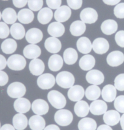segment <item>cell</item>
<instances>
[{"instance_id": "obj_50", "label": "cell", "mask_w": 124, "mask_h": 130, "mask_svg": "<svg viewBox=\"0 0 124 130\" xmlns=\"http://www.w3.org/2000/svg\"><path fill=\"white\" fill-rule=\"evenodd\" d=\"M103 2L108 6H114L118 4L121 0H102Z\"/></svg>"}, {"instance_id": "obj_18", "label": "cell", "mask_w": 124, "mask_h": 130, "mask_svg": "<svg viewBox=\"0 0 124 130\" xmlns=\"http://www.w3.org/2000/svg\"><path fill=\"white\" fill-rule=\"evenodd\" d=\"M41 50L35 44H30L26 46L23 50L24 56L28 59H35L41 55Z\"/></svg>"}, {"instance_id": "obj_42", "label": "cell", "mask_w": 124, "mask_h": 130, "mask_svg": "<svg viewBox=\"0 0 124 130\" xmlns=\"http://www.w3.org/2000/svg\"><path fill=\"white\" fill-rule=\"evenodd\" d=\"M10 29L6 23L0 22V38L4 39L9 35Z\"/></svg>"}, {"instance_id": "obj_52", "label": "cell", "mask_w": 124, "mask_h": 130, "mask_svg": "<svg viewBox=\"0 0 124 130\" xmlns=\"http://www.w3.org/2000/svg\"><path fill=\"white\" fill-rule=\"evenodd\" d=\"M44 130H60V128L56 125H49L46 126Z\"/></svg>"}, {"instance_id": "obj_54", "label": "cell", "mask_w": 124, "mask_h": 130, "mask_svg": "<svg viewBox=\"0 0 124 130\" xmlns=\"http://www.w3.org/2000/svg\"><path fill=\"white\" fill-rule=\"evenodd\" d=\"M120 126H121L122 130H124V114L121 116V117H120Z\"/></svg>"}, {"instance_id": "obj_30", "label": "cell", "mask_w": 124, "mask_h": 130, "mask_svg": "<svg viewBox=\"0 0 124 130\" xmlns=\"http://www.w3.org/2000/svg\"><path fill=\"white\" fill-rule=\"evenodd\" d=\"M13 125L17 130H24L27 128L28 120L27 117L22 113L15 114L13 117Z\"/></svg>"}, {"instance_id": "obj_6", "label": "cell", "mask_w": 124, "mask_h": 130, "mask_svg": "<svg viewBox=\"0 0 124 130\" xmlns=\"http://www.w3.org/2000/svg\"><path fill=\"white\" fill-rule=\"evenodd\" d=\"M56 79L51 74L46 73L39 75L37 79V85L38 87L43 90L50 89L54 86Z\"/></svg>"}, {"instance_id": "obj_11", "label": "cell", "mask_w": 124, "mask_h": 130, "mask_svg": "<svg viewBox=\"0 0 124 130\" xmlns=\"http://www.w3.org/2000/svg\"><path fill=\"white\" fill-rule=\"evenodd\" d=\"M72 15V10L70 7L67 6H63L56 9L54 17L58 22L64 23L69 20Z\"/></svg>"}, {"instance_id": "obj_49", "label": "cell", "mask_w": 124, "mask_h": 130, "mask_svg": "<svg viewBox=\"0 0 124 130\" xmlns=\"http://www.w3.org/2000/svg\"><path fill=\"white\" fill-rule=\"evenodd\" d=\"M7 65V61L3 55L0 54V71L5 69Z\"/></svg>"}, {"instance_id": "obj_5", "label": "cell", "mask_w": 124, "mask_h": 130, "mask_svg": "<svg viewBox=\"0 0 124 130\" xmlns=\"http://www.w3.org/2000/svg\"><path fill=\"white\" fill-rule=\"evenodd\" d=\"M7 94L13 99L23 97L26 92V88L21 82H13L7 88Z\"/></svg>"}, {"instance_id": "obj_1", "label": "cell", "mask_w": 124, "mask_h": 130, "mask_svg": "<svg viewBox=\"0 0 124 130\" xmlns=\"http://www.w3.org/2000/svg\"><path fill=\"white\" fill-rule=\"evenodd\" d=\"M47 99L52 106L56 109H61L66 105V99L63 94L58 91L53 90L48 93Z\"/></svg>"}, {"instance_id": "obj_15", "label": "cell", "mask_w": 124, "mask_h": 130, "mask_svg": "<svg viewBox=\"0 0 124 130\" xmlns=\"http://www.w3.org/2000/svg\"><path fill=\"white\" fill-rule=\"evenodd\" d=\"M44 46L50 53L56 54L61 51L62 44L59 40L56 37H51L45 41Z\"/></svg>"}, {"instance_id": "obj_20", "label": "cell", "mask_w": 124, "mask_h": 130, "mask_svg": "<svg viewBox=\"0 0 124 130\" xmlns=\"http://www.w3.org/2000/svg\"><path fill=\"white\" fill-rule=\"evenodd\" d=\"M29 70L31 74L35 76H39L43 74L45 70L44 63L38 58L33 59L29 64Z\"/></svg>"}, {"instance_id": "obj_47", "label": "cell", "mask_w": 124, "mask_h": 130, "mask_svg": "<svg viewBox=\"0 0 124 130\" xmlns=\"http://www.w3.org/2000/svg\"><path fill=\"white\" fill-rule=\"evenodd\" d=\"M9 77L5 72L0 71V86H3L8 83Z\"/></svg>"}, {"instance_id": "obj_36", "label": "cell", "mask_w": 124, "mask_h": 130, "mask_svg": "<svg viewBox=\"0 0 124 130\" xmlns=\"http://www.w3.org/2000/svg\"><path fill=\"white\" fill-rule=\"evenodd\" d=\"M96 122L90 117H85L78 123L79 130H96Z\"/></svg>"}, {"instance_id": "obj_35", "label": "cell", "mask_w": 124, "mask_h": 130, "mask_svg": "<svg viewBox=\"0 0 124 130\" xmlns=\"http://www.w3.org/2000/svg\"><path fill=\"white\" fill-rule=\"evenodd\" d=\"M2 18L4 23L8 24H13L16 22L18 15L16 12L12 8H6L3 10L2 13Z\"/></svg>"}, {"instance_id": "obj_44", "label": "cell", "mask_w": 124, "mask_h": 130, "mask_svg": "<svg viewBox=\"0 0 124 130\" xmlns=\"http://www.w3.org/2000/svg\"><path fill=\"white\" fill-rule=\"evenodd\" d=\"M115 41L119 46L124 47V30H120L116 34Z\"/></svg>"}, {"instance_id": "obj_29", "label": "cell", "mask_w": 124, "mask_h": 130, "mask_svg": "<svg viewBox=\"0 0 124 130\" xmlns=\"http://www.w3.org/2000/svg\"><path fill=\"white\" fill-rule=\"evenodd\" d=\"M86 30V23L79 20H77L73 22L70 27V31L71 34L75 37L80 36L84 34Z\"/></svg>"}, {"instance_id": "obj_53", "label": "cell", "mask_w": 124, "mask_h": 130, "mask_svg": "<svg viewBox=\"0 0 124 130\" xmlns=\"http://www.w3.org/2000/svg\"><path fill=\"white\" fill-rule=\"evenodd\" d=\"M97 130H113L109 125H101L97 128Z\"/></svg>"}, {"instance_id": "obj_43", "label": "cell", "mask_w": 124, "mask_h": 130, "mask_svg": "<svg viewBox=\"0 0 124 130\" xmlns=\"http://www.w3.org/2000/svg\"><path fill=\"white\" fill-rule=\"evenodd\" d=\"M114 14L117 18H124V3L117 4L114 9Z\"/></svg>"}, {"instance_id": "obj_40", "label": "cell", "mask_w": 124, "mask_h": 130, "mask_svg": "<svg viewBox=\"0 0 124 130\" xmlns=\"http://www.w3.org/2000/svg\"><path fill=\"white\" fill-rule=\"evenodd\" d=\"M114 106L116 111L124 113V95H119L116 97L114 100Z\"/></svg>"}, {"instance_id": "obj_17", "label": "cell", "mask_w": 124, "mask_h": 130, "mask_svg": "<svg viewBox=\"0 0 124 130\" xmlns=\"http://www.w3.org/2000/svg\"><path fill=\"white\" fill-rule=\"evenodd\" d=\"M14 109L18 113L24 114L30 110L31 108L30 102L29 100L23 97L17 99L14 102Z\"/></svg>"}, {"instance_id": "obj_56", "label": "cell", "mask_w": 124, "mask_h": 130, "mask_svg": "<svg viewBox=\"0 0 124 130\" xmlns=\"http://www.w3.org/2000/svg\"><path fill=\"white\" fill-rule=\"evenodd\" d=\"M0 129H1V123H0Z\"/></svg>"}, {"instance_id": "obj_45", "label": "cell", "mask_w": 124, "mask_h": 130, "mask_svg": "<svg viewBox=\"0 0 124 130\" xmlns=\"http://www.w3.org/2000/svg\"><path fill=\"white\" fill-rule=\"evenodd\" d=\"M68 5L73 10L80 9L82 5V0H67Z\"/></svg>"}, {"instance_id": "obj_39", "label": "cell", "mask_w": 124, "mask_h": 130, "mask_svg": "<svg viewBox=\"0 0 124 130\" xmlns=\"http://www.w3.org/2000/svg\"><path fill=\"white\" fill-rule=\"evenodd\" d=\"M43 0H28V6L32 11H38L43 7Z\"/></svg>"}, {"instance_id": "obj_8", "label": "cell", "mask_w": 124, "mask_h": 130, "mask_svg": "<svg viewBox=\"0 0 124 130\" xmlns=\"http://www.w3.org/2000/svg\"><path fill=\"white\" fill-rule=\"evenodd\" d=\"M86 78L90 84L94 85H101L104 82V75L101 71L97 69L89 71L87 73Z\"/></svg>"}, {"instance_id": "obj_55", "label": "cell", "mask_w": 124, "mask_h": 130, "mask_svg": "<svg viewBox=\"0 0 124 130\" xmlns=\"http://www.w3.org/2000/svg\"><path fill=\"white\" fill-rule=\"evenodd\" d=\"M1 18H2V14H1V12H0V20H1Z\"/></svg>"}, {"instance_id": "obj_32", "label": "cell", "mask_w": 124, "mask_h": 130, "mask_svg": "<svg viewBox=\"0 0 124 130\" xmlns=\"http://www.w3.org/2000/svg\"><path fill=\"white\" fill-rule=\"evenodd\" d=\"M53 15V13L50 8L44 7L39 10L37 18H38V21L41 24H47L52 20Z\"/></svg>"}, {"instance_id": "obj_27", "label": "cell", "mask_w": 124, "mask_h": 130, "mask_svg": "<svg viewBox=\"0 0 124 130\" xmlns=\"http://www.w3.org/2000/svg\"><path fill=\"white\" fill-rule=\"evenodd\" d=\"M63 59L61 55L54 54L50 57L48 61V66L52 71L56 72L59 71L63 66Z\"/></svg>"}, {"instance_id": "obj_28", "label": "cell", "mask_w": 124, "mask_h": 130, "mask_svg": "<svg viewBox=\"0 0 124 130\" xmlns=\"http://www.w3.org/2000/svg\"><path fill=\"white\" fill-rule=\"evenodd\" d=\"M74 111L77 116L84 117L89 113L90 106L88 103L84 100H80L76 102L74 107Z\"/></svg>"}, {"instance_id": "obj_25", "label": "cell", "mask_w": 124, "mask_h": 130, "mask_svg": "<svg viewBox=\"0 0 124 130\" xmlns=\"http://www.w3.org/2000/svg\"><path fill=\"white\" fill-rule=\"evenodd\" d=\"M118 25L113 20H107L102 23L100 29L102 32L107 35H110L117 31Z\"/></svg>"}, {"instance_id": "obj_34", "label": "cell", "mask_w": 124, "mask_h": 130, "mask_svg": "<svg viewBox=\"0 0 124 130\" xmlns=\"http://www.w3.org/2000/svg\"><path fill=\"white\" fill-rule=\"evenodd\" d=\"M10 34L14 39L21 40L26 35V30L22 24L20 23H14L10 29Z\"/></svg>"}, {"instance_id": "obj_26", "label": "cell", "mask_w": 124, "mask_h": 130, "mask_svg": "<svg viewBox=\"0 0 124 130\" xmlns=\"http://www.w3.org/2000/svg\"><path fill=\"white\" fill-rule=\"evenodd\" d=\"M29 125L32 130H43L46 126V121L41 116L35 115L29 119Z\"/></svg>"}, {"instance_id": "obj_31", "label": "cell", "mask_w": 124, "mask_h": 130, "mask_svg": "<svg viewBox=\"0 0 124 130\" xmlns=\"http://www.w3.org/2000/svg\"><path fill=\"white\" fill-rule=\"evenodd\" d=\"M34 13L29 9H23L20 10L18 13V20L23 24H27L32 23L34 20Z\"/></svg>"}, {"instance_id": "obj_24", "label": "cell", "mask_w": 124, "mask_h": 130, "mask_svg": "<svg viewBox=\"0 0 124 130\" xmlns=\"http://www.w3.org/2000/svg\"><path fill=\"white\" fill-rule=\"evenodd\" d=\"M96 60L94 57L91 55L86 54L82 57L79 62L80 69L83 71H90L95 66Z\"/></svg>"}, {"instance_id": "obj_14", "label": "cell", "mask_w": 124, "mask_h": 130, "mask_svg": "<svg viewBox=\"0 0 124 130\" xmlns=\"http://www.w3.org/2000/svg\"><path fill=\"white\" fill-rule=\"evenodd\" d=\"M67 95L71 101L76 102L80 101L85 95L84 89L80 85H74L70 88Z\"/></svg>"}, {"instance_id": "obj_7", "label": "cell", "mask_w": 124, "mask_h": 130, "mask_svg": "<svg viewBox=\"0 0 124 130\" xmlns=\"http://www.w3.org/2000/svg\"><path fill=\"white\" fill-rule=\"evenodd\" d=\"M80 18L82 21L87 24H93L97 20L98 15L96 10L88 7L82 10L80 13Z\"/></svg>"}, {"instance_id": "obj_51", "label": "cell", "mask_w": 124, "mask_h": 130, "mask_svg": "<svg viewBox=\"0 0 124 130\" xmlns=\"http://www.w3.org/2000/svg\"><path fill=\"white\" fill-rule=\"evenodd\" d=\"M0 130H15V128L10 124H5L1 128Z\"/></svg>"}, {"instance_id": "obj_23", "label": "cell", "mask_w": 124, "mask_h": 130, "mask_svg": "<svg viewBox=\"0 0 124 130\" xmlns=\"http://www.w3.org/2000/svg\"><path fill=\"white\" fill-rule=\"evenodd\" d=\"M76 46L77 50L80 53L84 54H87L91 51L93 49L92 44H91L90 40L87 37H82L79 38L77 41Z\"/></svg>"}, {"instance_id": "obj_33", "label": "cell", "mask_w": 124, "mask_h": 130, "mask_svg": "<svg viewBox=\"0 0 124 130\" xmlns=\"http://www.w3.org/2000/svg\"><path fill=\"white\" fill-rule=\"evenodd\" d=\"M63 58L64 61L67 64L72 65L77 61L78 58V54L75 49L69 47L66 49L64 52Z\"/></svg>"}, {"instance_id": "obj_38", "label": "cell", "mask_w": 124, "mask_h": 130, "mask_svg": "<svg viewBox=\"0 0 124 130\" xmlns=\"http://www.w3.org/2000/svg\"><path fill=\"white\" fill-rule=\"evenodd\" d=\"M1 50L4 54H11L16 51L17 43L15 40L12 38H8L4 40L1 44Z\"/></svg>"}, {"instance_id": "obj_46", "label": "cell", "mask_w": 124, "mask_h": 130, "mask_svg": "<svg viewBox=\"0 0 124 130\" xmlns=\"http://www.w3.org/2000/svg\"><path fill=\"white\" fill-rule=\"evenodd\" d=\"M62 0H46L47 5L51 9H57L61 7Z\"/></svg>"}, {"instance_id": "obj_12", "label": "cell", "mask_w": 124, "mask_h": 130, "mask_svg": "<svg viewBox=\"0 0 124 130\" xmlns=\"http://www.w3.org/2000/svg\"><path fill=\"white\" fill-rule=\"evenodd\" d=\"M92 47L95 53L102 55L108 52L110 44L108 41L105 38H97L93 42Z\"/></svg>"}, {"instance_id": "obj_48", "label": "cell", "mask_w": 124, "mask_h": 130, "mask_svg": "<svg viewBox=\"0 0 124 130\" xmlns=\"http://www.w3.org/2000/svg\"><path fill=\"white\" fill-rule=\"evenodd\" d=\"M28 3V0H13V4L17 8H22Z\"/></svg>"}, {"instance_id": "obj_19", "label": "cell", "mask_w": 124, "mask_h": 130, "mask_svg": "<svg viewBox=\"0 0 124 130\" xmlns=\"http://www.w3.org/2000/svg\"><path fill=\"white\" fill-rule=\"evenodd\" d=\"M103 119L105 124L109 126H114L120 122V116L117 111L110 110L104 114Z\"/></svg>"}, {"instance_id": "obj_4", "label": "cell", "mask_w": 124, "mask_h": 130, "mask_svg": "<svg viewBox=\"0 0 124 130\" xmlns=\"http://www.w3.org/2000/svg\"><path fill=\"white\" fill-rule=\"evenodd\" d=\"M26 66V60L22 55L19 54H14L10 56L7 60V66L9 69L13 71H21Z\"/></svg>"}, {"instance_id": "obj_13", "label": "cell", "mask_w": 124, "mask_h": 130, "mask_svg": "<svg viewBox=\"0 0 124 130\" xmlns=\"http://www.w3.org/2000/svg\"><path fill=\"white\" fill-rule=\"evenodd\" d=\"M107 105L104 101L101 100H96L90 104V111L95 116H100L104 114L107 111Z\"/></svg>"}, {"instance_id": "obj_3", "label": "cell", "mask_w": 124, "mask_h": 130, "mask_svg": "<svg viewBox=\"0 0 124 130\" xmlns=\"http://www.w3.org/2000/svg\"><path fill=\"white\" fill-rule=\"evenodd\" d=\"M55 121L57 124L62 126H66L71 124L73 119V116L68 109H59L55 114Z\"/></svg>"}, {"instance_id": "obj_21", "label": "cell", "mask_w": 124, "mask_h": 130, "mask_svg": "<svg viewBox=\"0 0 124 130\" xmlns=\"http://www.w3.org/2000/svg\"><path fill=\"white\" fill-rule=\"evenodd\" d=\"M47 32L52 37L58 38L64 35L65 32V27L61 23L58 21L53 22L48 26Z\"/></svg>"}, {"instance_id": "obj_10", "label": "cell", "mask_w": 124, "mask_h": 130, "mask_svg": "<svg viewBox=\"0 0 124 130\" xmlns=\"http://www.w3.org/2000/svg\"><path fill=\"white\" fill-rule=\"evenodd\" d=\"M33 112L36 115H45L49 112V106L47 102L43 99H36L32 104Z\"/></svg>"}, {"instance_id": "obj_16", "label": "cell", "mask_w": 124, "mask_h": 130, "mask_svg": "<svg viewBox=\"0 0 124 130\" xmlns=\"http://www.w3.org/2000/svg\"><path fill=\"white\" fill-rule=\"evenodd\" d=\"M43 34L40 29L32 28L26 34V39L30 44H36L43 40Z\"/></svg>"}, {"instance_id": "obj_57", "label": "cell", "mask_w": 124, "mask_h": 130, "mask_svg": "<svg viewBox=\"0 0 124 130\" xmlns=\"http://www.w3.org/2000/svg\"><path fill=\"white\" fill-rule=\"evenodd\" d=\"M3 1H8V0H3Z\"/></svg>"}, {"instance_id": "obj_2", "label": "cell", "mask_w": 124, "mask_h": 130, "mask_svg": "<svg viewBox=\"0 0 124 130\" xmlns=\"http://www.w3.org/2000/svg\"><path fill=\"white\" fill-rule=\"evenodd\" d=\"M74 75L68 71H63L57 75L56 82L60 87L67 89L73 86L74 83Z\"/></svg>"}, {"instance_id": "obj_9", "label": "cell", "mask_w": 124, "mask_h": 130, "mask_svg": "<svg viewBox=\"0 0 124 130\" xmlns=\"http://www.w3.org/2000/svg\"><path fill=\"white\" fill-rule=\"evenodd\" d=\"M107 62L111 67H117L124 62V54L119 51L111 52L107 57Z\"/></svg>"}, {"instance_id": "obj_22", "label": "cell", "mask_w": 124, "mask_h": 130, "mask_svg": "<svg viewBox=\"0 0 124 130\" xmlns=\"http://www.w3.org/2000/svg\"><path fill=\"white\" fill-rule=\"evenodd\" d=\"M117 91L115 86L112 85H107L102 89L101 92L102 97L104 101L111 102L116 99Z\"/></svg>"}, {"instance_id": "obj_41", "label": "cell", "mask_w": 124, "mask_h": 130, "mask_svg": "<svg viewBox=\"0 0 124 130\" xmlns=\"http://www.w3.org/2000/svg\"><path fill=\"white\" fill-rule=\"evenodd\" d=\"M114 86L117 90L124 91V74H120L114 79Z\"/></svg>"}, {"instance_id": "obj_37", "label": "cell", "mask_w": 124, "mask_h": 130, "mask_svg": "<svg viewBox=\"0 0 124 130\" xmlns=\"http://www.w3.org/2000/svg\"><path fill=\"white\" fill-rule=\"evenodd\" d=\"M86 98L88 100L94 101L99 98L101 95V90L97 85H91L87 88L85 92Z\"/></svg>"}]
</instances>
